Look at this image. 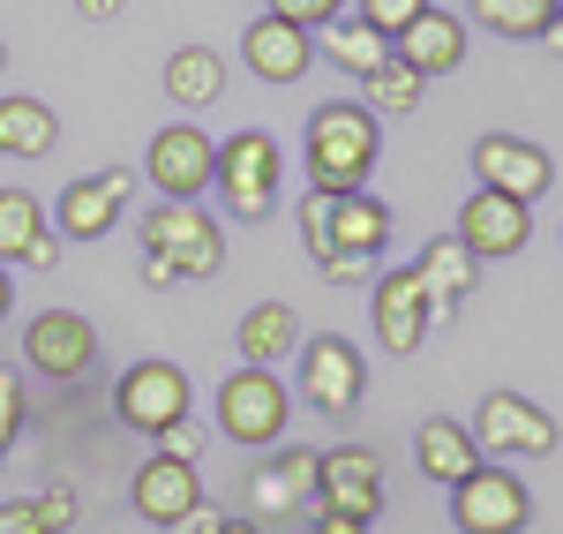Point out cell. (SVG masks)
<instances>
[{
  "mask_svg": "<svg viewBox=\"0 0 563 534\" xmlns=\"http://www.w3.org/2000/svg\"><path fill=\"white\" fill-rule=\"evenodd\" d=\"M294 219H301V241H308V257H316V271L339 279V286L368 279L376 257L390 249V204H384V196H368V188H361V196L308 188Z\"/></svg>",
  "mask_w": 563,
  "mask_h": 534,
  "instance_id": "6da1fadb",
  "label": "cell"
},
{
  "mask_svg": "<svg viewBox=\"0 0 563 534\" xmlns=\"http://www.w3.org/2000/svg\"><path fill=\"white\" fill-rule=\"evenodd\" d=\"M376 151H384V129L361 98H331L316 106L301 129V166L308 188H331V196H361L368 174H376Z\"/></svg>",
  "mask_w": 563,
  "mask_h": 534,
  "instance_id": "7a4b0ae2",
  "label": "cell"
},
{
  "mask_svg": "<svg viewBox=\"0 0 563 534\" xmlns=\"http://www.w3.org/2000/svg\"><path fill=\"white\" fill-rule=\"evenodd\" d=\"M278 174H286V151H278V135L263 129H233L218 143V204H225V219L256 226L278 211Z\"/></svg>",
  "mask_w": 563,
  "mask_h": 534,
  "instance_id": "3957f363",
  "label": "cell"
},
{
  "mask_svg": "<svg viewBox=\"0 0 563 534\" xmlns=\"http://www.w3.org/2000/svg\"><path fill=\"white\" fill-rule=\"evenodd\" d=\"M286 422H294V392L278 369H233L218 384V437L241 451H271L286 445Z\"/></svg>",
  "mask_w": 563,
  "mask_h": 534,
  "instance_id": "277c9868",
  "label": "cell"
},
{
  "mask_svg": "<svg viewBox=\"0 0 563 534\" xmlns=\"http://www.w3.org/2000/svg\"><path fill=\"white\" fill-rule=\"evenodd\" d=\"M135 233H143V257H166V264L180 271V286L225 271V226H218L203 204H151V211L135 219Z\"/></svg>",
  "mask_w": 563,
  "mask_h": 534,
  "instance_id": "5b68a950",
  "label": "cell"
},
{
  "mask_svg": "<svg viewBox=\"0 0 563 534\" xmlns=\"http://www.w3.org/2000/svg\"><path fill=\"white\" fill-rule=\"evenodd\" d=\"M466 429H474L481 459H549V451L563 445L556 414L533 406L526 392H481V406H474Z\"/></svg>",
  "mask_w": 563,
  "mask_h": 534,
  "instance_id": "8992f818",
  "label": "cell"
},
{
  "mask_svg": "<svg viewBox=\"0 0 563 534\" xmlns=\"http://www.w3.org/2000/svg\"><path fill=\"white\" fill-rule=\"evenodd\" d=\"M113 414H121V429H135V437L158 445L174 422H188V369H180V361H135V369H121Z\"/></svg>",
  "mask_w": 563,
  "mask_h": 534,
  "instance_id": "52a82bcc",
  "label": "cell"
},
{
  "mask_svg": "<svg viewBox=\"0 0 563 534\" xmlns=\"http://www.w3.org/2000/svg\"><path fill=\"white\" fill-rule=\"evenodd\" d=\"M301 406H316V414H353L361 406V392H368V361H361V347H353L346 331H316V339H301Z\"/></svg>",
  "mask_w": 563,
  "mask_h": 534,
  "instance_id": "ba28073f",
  "label": "cell"
},
{
  "mask_svg": "<svg viewBox=\"0 0 563 534\" xmlns=\"http://www.w3.org/2000/svg\"><path fill=\"white\" fill-rule=\"evenodd\" d=\"M451 527L459 534H526L533 527V490H526L511 467H474L459 490H451Z\"/></svg>",
  "mask_w": 563,
  "mask_h": 534,
  "instance_id": "9c48e42d",
  "label": "cell"
},
{
  "mask_svg": "<svg viewBox=\"0 0 563 534\" xmlns=\"http://www.w3.org/2000/svg\"><path fill=\"white\" fill-rule=\"evenodd\" d=\"M143 174L158 188V204H203V188L218 181V143L196 129V121H174V129L151 135Z\"/></svg>",
  "mask_w": 563,
  "mask_h": 534,
  "instance_id": "30bf717a",
  "label": "cell"
},
{
  "mask_svg": "<svg viewBox=\"0 0 563 534\" xmlns=\"http://www.w3.org/2000/svg\"><path fill=\"white\" fill-rule=\"evenodd\" d=\"M316 512L323 520H353V527H376L384 512V459L368 445H331L316 467Z\"/></svg>",
  "mask_w": 563,
  "mask_h": 534,
  "instance_id": "8fae6325",
  "label": "cell"
},
{
  "mask_svg": "<svg viewBox=\"0 0 563 534\" xmlns=\"http://www.w3.org/2000/svg\"><path fill=\"white\" fill-rule=\"evenodd\" d=\"M23 369H38L53 384H84L98 369V324L84 309H38L23 324Z\"/></svg>",
  "mask_w": 563,
  "mask_h": 534,
  "instance_id": "7c38bea8",
  "label": "cell"
},
{
  "mask_svg": "<svg viewBox=\"0 0 563 534\" xmlns=\"http://www.w3.org/2000/svg\"><path fill=\"white\" fill-rule=\"evenodd\" d=\"M368 324H376V347H384L390 361L429 347L435 309H429V294H421V279H413V264L376 271V286H368Z\"/></svg>",
  "mask_w": 563,
  "mask_h": 534,
  "instance_id": "4fadbf2b",
  "label": "cell"
},
{
  "mask_svg": "<svg viewBox=\"0 0 563 534\" xmlns=\"http://www.w3.org/2000/svg\"><path fill=\"white\" fill-rule=\"evenodd\" d=\"M466 166H474V188H496V196H511V204H541V196L556 188V159H549L541 143L504 135V129L481 135Z\"/></svg>",
  "mask_w": 563,
  "mask_h": 534,
  "instance_id": "5bb4252c",
  "label": "cell"
},
{
  "mask_svg": "<svg viewBox=\"0 0 563 534\" xmlns=\"http://www.w3.org/2000/svg\"><path fill=\"white\" fill-rule=\"evenodd\" d=\"M474 264H504V257H526V241H533V204H511V196H496V188H474L466 204H459V233H451Z\"/></svg>",
  "mask_w": 563,
  "mask_h": 534,
  "instance_id": "9a60e30c",
  "label": "cell"
},
{
  "mask_svg": "<svg viewBox=\"0 0 563 534\" xmlns=\"http://www.w3.org/2000/svg\"><path fill=\"white\" fill-rule=\"evenodd\" d=\"M129 166H98V174L68 181L60 188V204H53V233L60 241H106L113 226L129 219Z\"/></svg>",
  "mask_w": 563,
  "mask_h": 534,
  "instance_id": "2e32d148",
  "label": "cell"
},
{
  "mask_svg": "<svg viewBox=\"0 0 563 534\" xmlns=\"http://www.w3.org/2000/svg\"><path fill=\"white\" fill-rule=\"evenodd\" d=\"M316 467H323V451L278 445V459H263L256 475H249V520L271 527V520H301V512H316Z\"/></svg>",
  "mask_w": 563,
  "mask_h": 534,
  "instance_id": "e0dca14e",
  "label": "cell"
},
{
  "mask_svg": "<svg viewBox=\"0 0 563 534\" xmlns=\"http://www.w3.org/2000/svg\"><path fill=\"white\" fill-rule=\"evenodd\" d=\"M129 504H135V520L143 527H180L196 504H211L203 497V467H188V459H143L135 467V482H129Z\"/></svg>",
  "mask_w": 563,
  "mask_h": 534,
  "instance_id": "ac0fdd59",
  "label": "cell"
},
{
  "mask_svg": "<svg viewBox=\"0 0 563 534\" xmlns=\"http://www.w3.org/2000/svg\"><path fill=\"white\" fill-rule=\"evenodd\" d=\"M241 61H249V76H263V84H301L323 53H316L308 31L278 23V15H256V23L241 31Z\"/></svg>",
  "mask_w": 563,
  "mask_h": 534,
  "instance_id": "d6986e66",
  "label": "cell"
},
{
  "mask_svg": "<svg viewBox=\"0 0 563 534\" xmlns=\"http://www.w3.org/2000/svg\"><path fill=\"white\" fill-rule=\"evenodd\" d=\"M0 264H23V271L60 264V233H53L31 188H0Z\"/></svg>",
  "mask_w": 563,
  "mask_h": 534,
  "instance_id": "ffe728a7",
  "label": "cell"
},
{
  "mask_svg": "<svg viewBox=\"0 0 563 534\" xmlns=\"http://www.w3.org/2000/svg\"><path fill=\"white\" fill-rule=\"evenodd\" d=\"M390 53H398L421 84H429V76H459V68H466V15H459V8H429L413 31L390 39Z\"/></svg>",
  "mask_w": 563,
  "mask_h": 534,
  "instance_id": "44dd1931",
  "label": "cell"
},
{
  "mask_svg": "<svg viewBox=\"0 0 563 534\" xmlns=\"http://www.w3.org/2000/svg\"><path fill=\"white\" fill-rule=\"evenodd\" d=\"M413 467L429 475L435 490H459L474 467H488L481 459V445H474V429L459 422V414H429L421 429H413Z\"/></svg>",
  "mask_w": 563,
  "mask_h": 534,
  "instance_id": "7402d4cb",
  "label": "cell"
},
{
  "mask_svg": "<svg viewBox=\"0 0 563 534\" xmlns=\"http://www.w3.org/2000/svg\"><path fill=\"white\" fill-rule=\"evenodd\" d=\"M413 279H421V294H429L435 316H459L466 302H474V286H481V264L451 241V233H435L429 249L413 257Z\"/></svg>",
  "mask_w": 563,
  "mask_h": 534,
  "instance_id": "603a6c76",
  "label": "cell"
},
{
  "mask_svg": "<svg viewBox=\"0 0 563 534\" xmlns=\"http://www.w3.org/2000/svg\"><path fill=\"white\" fill-rule=\"evenodd\" d=\"M233 347H241V369H278L286 355H301V316H294V302H256V309L241 316Z\"/></svg>",
  "mask_w": 563,
  "mask_h": 534,
  "instance_id": "cb8c5ba5",
  "label": "cell"
},
{
  "mask_svg": "<svg viewBox=\"0 0 563 534\" xmlns=\"http://www.w3.org/2000/svg\"><path fill=\"white\" fill-rule=\"evenodd\" d=\"M53 143H60V113L31 90H8L0 98V159H45Z\"/></svg>",
  "mask_w": 563,
  "mask_h": 534,
  "instance_id": "d4e9b609",
  "label": "cell"
},
{
  "mask_svg": "<svg viewBox=\"0 0 563 534\" xmlns=\"http://www.w3.org/2000/svg\"><path fill=\"white\" fill-rule=\"evenodd\" d=\"M166 98H174V106H218V98H225V61H218V45H174V53H166Z\"/></svg>",
  "mask_w": 563,
  "mask_h": 534,
  "instance_id": "484cf974",
  "label": "cell"
},
{
  "mask_svg": "<svg viewBox=\"0 0 563 534\" xmlns=\"http://www.w3.org/2000/svg\"><path fill=\"white\" fill-rule=\"evenodd\" d=\"M316 53H323L331 68H346V76H361V84H368V76H376V68L390 61V39H384V31H368V23H361V15L346 8V15H339V23L316 39Z\"/></svg>",
  "mask_w": 563,
  "mask_h": 534,
  "instance_id": "4316f807",
  "label": "cell"
},
{
  "mask_svg": "<svg viewBox=\"0 0 563 534\" xmlns=\"http://www.w3.org/2000/svg\"><path fill=\"white\" fill-rule=\"evenodd\" d=\"M466 8L496 39H549V23H556V0H466Z\"/></svg>",
  "mask_w": 563,
  "mask_h": 534,
  "instance_id": "83f0119b",
  "label": "cell"
},
{
  "mask_svg": "<svg viewBox=\"0 0 563 534\" xmlns=\"http://www.w3.org/2000/svg\"><path fill=\"white\" fill-rule=\"evenodd\" d=\"M421 90H429V84H421V76H413V68L390 53L384 68L361 84V106H368V113H413V106H421Z\"/></svg>",
  "mask_w": 563,
  "mask_h": 534,
  "instance_id": "f1b7e54d",
  "label": "cell"
},
{
  "mask_svg": "<svg viewBox=\"0 0 563 534\" xmlns=\"http://www.w3.org/2000/svg\"><path fill=\"white\" fill-rule=\"evenodd\" d=\"M435 0H353V15L368 23V31H384V39H398V31H413L421 15H429Z\"/></svg>",
  "mask_w": 563,
  "mask_h": 534,
  "instance_id": "f546056e",
  "label": "cell"
},
{
  "mask_svg": "<svg viewBox=\"0 0 563 534\" xmlns=\"http://www.w3.org/2000/svg\"><path fill=\"white\" fill-rule=\"evenodd\" d=\"M263 15H278V23H294V31H308V39H323V31L346 15V0H271Z\"/></svg>",
  "mask_w": 563,
  "mask_h": 534,
  "instance_id": "4dcf8cb0",
  "label": "cell"
},
{
  "mask_svg": "<svg viewBox=\"0 0 563 534\" xmlns=\"http://www.w3.org/2000/svg\"><path fill=\"white\" fill-rule=\"evenodd\" d=\"M31 504H38V527H45V534H68L76 520H84V497L68 490V482H45Z\"/></svg>",
  "mask_w": 563,
  "mask_h": 534,
  "instance_id": "1f68e13d",
  "label": "cell"
},
{
  "mask_svg": "<svg viewBox=\"0 0 563 534\" xmlns=\"http://www.w3.org/2000/svg\"><path fill=\"white\" fill-rule=\"evenodd\" d=\"M23 422H31V400H23V369H0V451L23 437Z\"/></svg>",
  "mask_w": 563,
  "mask_h": 534,
  "instance_id": "d6a6232c",
  "label": "cell"
},
{
  "mask_svg": "<svg viewBox=\"0 0 563 534\" xmlns=\"http://www.w3.org/2000/svg\"><path fill=\"white\" fill-rule=\"evenodd\" d=\"M203 445H211V437H203V422L188 414V422H174V429L158 437V459H188V467H196V459H203Z\"/></svg>",
  "mask_w": 563,
  "mask_h": 534,
  "instance_id": "836d02e7",
  "label": "cell"
},
{
  "mask_svg": "<svg viewBox=\"0 0 563 534\" xmlns=\"http://www.w3.org/2000/svg\"><path fill=\"white\" fill-rule=\"evenodd\" d=\"M0 534H45L38 504H31V497H8V504H0Z\"/></svg>",
  "mask_w": 563,
  "mask_h": 534,
  "instance_id": "e575fe53",
  "label": "cell"
},
{
  "mask_svg": "<svg viewBox=\"0 0 563 534\" xmlns=\"http://www.w3.org/2000/svg\"><path fill=\"white\" fill-rule=\"evenodd\" d=\"M218 527H225V512H218V504H196V512H188L180 527H166V534H218Z\"/></svg>",
  "mask_w": 563,
  "mask_h": 534,
  "instance_id": "d590c367",
  "label": "cell"
},
{
  "mask_svg": "<svg viewBox=\"0 0 563 534\" xmlns=\"http://www.w3.org/2000/svg\"><path fill=\"white\" fill-rule=\"evenodd\" d=\"M143 286H158V294H166V286H180V271L166 264V257H143Z\"/></svg>",
  "mask_w": 563,
  "mask_h": 534,
  "instance_id": "8d00e7d4",
  "label": "cell"
},
{
  "mask_svg": "<svg viewBox=\"0 0 563 534\" xmlns=\"http://www.w3.org/2000/svg\"><path fill=\"white\" fill-rule=\"evenodd\" d=\"M76 15H84V23H113V15H121V0H76Z\"/></svg>",
  "mask_w": 563,
  "mask_h": 534,
  "instance_id": "74e56055",
  "label": "cell"
},
{
  "mask_svg": "<svg viewBox=\"0 0 563 534\" xmlns=\"http://www.w3.org/2000/svg\"><path fill=\"white\" fill-rule=\"evenodd\" d=\"M308 534H368V527H353V520H323V512H316V527Z\"/></svg>",
  "mask_w": 563,
  "mask_h": 534,
  "instance_id": "f35d334b",
  "label": "cell"
},
{
  "mask_svg": "<svg viewBox=\"0 0 563 534\" xmlns=\"http://www.w3.org/2000/svg\"><path fill=\"white\" fill-rule=\"evenodd\" d=\"M15 316V279H8V264H0V324Z\"/></svg>",
  "mask_w": 563,
  "mask_h": 534,
  "instance_id": "ab89813d",
  "label": "cell"
},
{
  "mask_svg": "<svg viewBox=\"0 0 563 534\" xmlns=\"http://www.w3.org/2000/svg\"><path fill=\"white\" fill-rule=\"evenodd\" d=\"M218 534H263V527H256V520H225Z\"/></svg>",
  "mask_w": 563,
  "mask_h": 534,
  "instance_id": "60d3db41",
  "label": "cell"
},
{
  "mask_svg": "<svg viewBox=\"0 0 563 534\" xmlns=\"http://www.w3.org/2000/svg\"><path fill=\"white\" fill-rule=\"evenodd\" d=\"M549 45H556V53H563V8H556V23H549Z\"/></svg>",
  "mask_w": 563,
  "mask_h": 534,
  "instance_id": "b9f144b4",
  "label": "cell"
},
{
  "mask_svg": "<svg viewBox=\"0 0 563 534\" xmlns=\"http://www.w3.org/2000/svg\"><path fill=\"white\" fill-rule=\"evenodd\" d=\"M0 76H8V45H0Z\"/></svg>",
  "mask_w": 563,
  "mask_h": 534,
  "instance_id": "7bdbcfd3",
  "label": "cell"
},
{
  "mask_svg": "<svg viewBox=\"0 0 563 534\" xmlns=\"http://www.w3.org/2000/svg\"><path fill=\"white\" fill-rule=\"evenodd\" d=\"M556 8H563V0H556Z\"/></svg>",
  "mask_w": 563,
  "mask_h": 534,
  "instance_id": "ee69618b",
  "label": "cell"
}]
</instances>
